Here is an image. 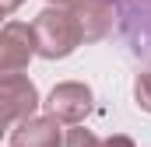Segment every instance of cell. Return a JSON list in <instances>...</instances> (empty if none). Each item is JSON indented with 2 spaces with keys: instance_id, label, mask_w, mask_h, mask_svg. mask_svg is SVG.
<instances>
[{
  "instance_id": "cell-4",
  "label": "cell",
  "mask_w": 151,
  "mask_h": 147,
  "mask_svg": "<svg viewBox=\"0 0 151 147\" xmlns=\"http://www.w3.org/2000/svg\"><path fill=\"white\" fill-rule=\"evenodd\" d=\"M11 147H63L60 119L53 116H28L11 126Z\"/></svg>"
},
{
  "instance_id": "cell-8",
  "label": "cell",
  "mask_w": 151,
  "mask_h": 147,
  "mask_svg": "<svg viewBox=\"0 0 151 147\" xmlns=\"http://www.w3.org/2000/svg\"><path fill=\"white\" fill-rule=\"evenodd\" d=\"M134 98H137V105L144 112H151V70L137 74V81H134Z\"/></svg>"
},
{
  "instance_id": "cell-2",
  "label": "cell",
  "mask_w": 151,
  "mask_h": 147,
  "mask_svg": "<svg viewBox=\"0 0 151 147\" xmlns=\"http://www.w3.org/2000/svg\"><path fill=\"white\" fill-rule=\"evenodd\" d=\"M35 56V39H32V25L11 21L0 28V81L7 77H21L28 70V60Z\"/></svg>"
},
{
  "instance_id": "cell-10",
  "label": "cell",
  "mask_w": 151,
  "mask_h": 147,
  "mask_svg": "<svg viewBox=\"0 0 151 147\" xmlns=\"http://www.w3.org/2000/svg\"><path fill=\"white\" fill-rule=\"evenodd\" d=\"M14 123H11V116H7V109H4V102H0V133H7Z\"/></svg>"
},
{
  "instance_id": "cell-9",
  "label": "cell",
  "mask_w": 151,
  "mask_h": 147,
  "mask_svg": "<svg viewBox=\"0 0 151 147\" xmlns=\"http://www.w3.org/2000/svg\"><path fill=\"white\" fill-rule=\"evenodd\" d=\"M21 4H25V0H0V21H4L7 14H14V11H18Z\"/></svg>"
},
{
  "instance_id": "cell-3",
  "label": "cell",
  "mask_w": 151,
  "mask_h": 147,
  "mask_svg": "<svg viewBox=\"0 0 151 147\" xmlns=\"http://www.w3.org/2000/svg\"><path fill=\"white\" fill-rule=\"evenodd\" d=\"M46 112L60 123H81L91 112V88L81 81H63L49 91L46 98Z\"/></svg>"
},
{
  "instance_id": "cell-6",
  "label": "cell",
  "mask_w": 151,
  "mask_h": 147,
  "mask_svg": "<svg viewBox=\"0 0 151 147\" xmlns=\"http://www.w3.org/2000/svg\"><path fill=\"white\" fill-rule=\"evenodd\" d=\"M74 14L81 25V42H99L113 32V21H116L113 0H88V4L74 7Z\"/></svg>"
},
{
  "instance_id": "cell-1",
  "label": "cell",
  "mask_w": 151,
  "mask_h": 147,
  "mask_svg": "<svg viewBox=\"0 0 151 147\" xmlns=\"http://www.w3.org/2000/svg\"><path fill=\"white\" fill-rule=\"evenodd\" d=\"M35 53L42 60H63L81 46V25L70 7H46L32 21Z\"/></svg>"
},
{
  "instance_id": "cell-5",
  "label": "cell",
  "mask_w": 151,
  "mask_h": 147,
  "mask_svg": "<svg viewBox=\"0 0 151 147\" xmlns=\"http://www.w3.org/2000/svg\"><path fill=\"white\" fill-rule=\"evenodd\" d=\"M0 102H4L7 116H11V123H21V119H28L39 109V91L25 74L21 77H7V81H0Z\"/></svg>"
},
{
  "instance_id": "cell-7",
  "label": "cell",
  "mask_w": 151,
  "mask_h": 147,
  "mask_svg": "<svg viewBox=\"0 0 151 147\" xmlns=\"http://www.w3.org/2000/svg\"><path fill=\"white\" fill-rule=\"evenodd\" d=\"M63 147H134V140L123 137V133H113V137L99 140V137H91L88 130H70V133L63 137Z\"/></svg>"
},
{
  "instance_id": "cell-11",
  "label": "cell",
  "mask_w": 151,
  "mask_h": 147,
  "mask_svg": "<svg viewBox=\"0 0 151 147\" xmlns=\"http://www.w3.org/2000/svg\"><path fill=\"white\" fill-rule=\"evenodd\" d=\"M49 4H53V7H70V11H74V7H81V4H88V0H49Z\"/></svg>"
}]
</instances>
